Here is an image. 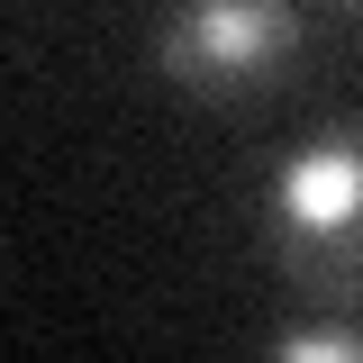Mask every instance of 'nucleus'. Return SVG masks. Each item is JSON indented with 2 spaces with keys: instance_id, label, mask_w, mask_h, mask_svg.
Here are the masks:
<instances>
[{
  "instance_id": "nucleus-1",
  "label": "nucleus",
  "mask_w": 363,
  "mask_h": 363,
  "mask_svg": "<svg viewBox=\"0 0 363 363\" xmlns=\"http://www.w3.org/2000/svg\"><path fill=\"white\" fill-rule=\"evenodd\" d=\"M264 255L309 309H363V118H327L264 173Z\"/></svg>"
},
{
  "instance_id": "nucleus-2",
  "label": "nucleus",
  "mask_w": 363,
  "mask_h": 363,
  "mask_svg": "<svg viewBox=\"0 0 363 363\" xmlns=\"http://www.w3.org/2000/svg\"><path fill=\"white\" fill-rule=\"evenodd\" d=\"M300 45H309L300 0H164L155 73L191 100H209V109H245V100L281 91Z\"/></svg>"
},
{
  "instance_id": "nucleus-3",
  "label": "nucleus",
  "mask_w": 363,
  "mask_h": 363,
  "mask_svg": "<svg viewBox=\"0 0 363 363\" xmlns=\"http://www.w3.org/2000/svg\"><path fill=\"white\" fill-rule=\"evenodd\" d=\"M264 354H281V363H363V309H309L291 327H272Z\"/></svg>"
},
{
  "instance_id": "nucleus-4",
  "label": "nucleus",
  "mask_w": 363,
  "mask_h": 363,
  "mask_svg": "<svg viewBox=\"0 0 363 363\" xmlns=\"http://www.w3.org/2000/svg\"><path fill=\"white\" fill-rule=\"evenodd\" d=\"M345 9H363V0H345Z\"/></svg>"
}]
</instances>
